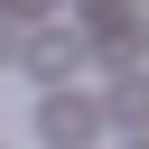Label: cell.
<instances>
[{
	"instance_id": "obj_1",
	"label": "cell",
	"mask_w": 149,
	"mask_h": 149,
	"mask_svg": "<svg viewBox=\"0 0 149 149\" xmlns=\"http://www.w3.org/2000/svg\"><path fill=\"white\" fill-rule=\"evenodd\" d=\"M19 65H28L37 84H65V74L84 65V37H74V28H47V37L28 28V37H19Z\"/></svg>"
},
{
	"instance_id": "obj_2",
	"label": "cell",
	"mask_w": 149,
	"mask_h": 149,
	"mask_svg": "<svg viewBox=\"0 0 149 149\" xmlns=\"http://www.w3.org/2000/svg\"><path fill=\"white\" fill-rule=\"evenodd\" d=\"M37 130H47L56 149H84V140H93V102H84V93H47V102H37Z\"/></svg>"
},
{
	"instance_id": "obj_3",
	"label": "cell",
	"mask_w": 149,
	"mask_h": 149,
	"mask_svg": "<svg viewBox=\"0 0 149 149\" xmlns=\"http://www.w3.org/2000/svg\"><path fill=\"white\" fill-rule=\"evenodd\" d=\"M47 9H56V0H0V28H37Z\"/></svg>"
},
{
	"instance_id": "obj_4",
	"label": "cell",
	"mask_w": 149,
	"mask_h": 149,
	"mask_svg": "<svg viewBox=\"0 0 149 149\" xmlns=\"http://www.w3.org/2000/svg\"><path fill=\"white\" fill-rule=\"evenodd\" d=\"M9 56H19V28H0V65H9Z\"/></svg>"
},
{
	"instance_id": "obj_5",
	"label": "cell",
	"mask_w": 149,
	"mask_h": 149,
	"mask_svg": "<svg viewBox=\"0 0 149 149\" xmlns=\"http://www.w3.org/2000/svg\"><path fill=\"white\" fill-rule=\"evenodd\" d=\"M0 149H9V140H0Z\"/></svg>"
}]
</instances>
